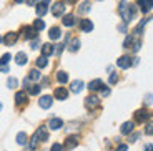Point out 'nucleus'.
Instances as JSON below:
<instances>
[{
  "instance_id": "1",
  "label": "nucleus",
  "mask_w": 153,
  "mask_h": 151,
  "mask_svg": "<svg viewBox=\"0 0 153 151\" xmlns=\"http://www.w3.org/2000/svg\"><path fill=\"white\" fill-rule=\"evenodd\" d=\"M118 12H120V17H122V20L125 23L131 22L135 17V13H137V5H131L128 4L126 0H122L120 2V7H118Z\"/></svg>"
},
{
  "instance_id": "2",
  "label": "nucleus",
  "mask_w": 153,
  "mask_h": 151,
  "mask_svg": "<svg viewBox=\"0 0 153 151\" xmlns=\"http://www.w3.org/2000/svg\"><path fill=\"white\" fill-rule=\"evenodd\" d=\"M48 140V133H47L45 126H40V128L35 131V135L32 136V143H30V150H35L38 141H47Z\"/></svg>"
},
{
  "instance_id": "3",
  "label": "nucleus",
  "mask_w": 153,
  "mask_h": 151,
  "mask_svg": "<svg viewBox=\"0 0 153 151\" xmlns=\"http://www.w3.org/2000/svg\"><path fill=\"white\" fill-rule=\"evenodd\" d=\"M150 116H152V113H148V110H138V111H135V121L137 123H145V121L150 120Z\"/></svg>"
},
{
  "instance_id": "4",
  "label": "nucleus",
  "mask_w": 153,
  "mask_h": 151,
  "mask_svg": "<svg viewBox=\"0 0 153 151\" xmlns=\"http://www.w3.org/2000/svg\"><path fill=\"white\" fill-rule=\"evenodd\" d=\"M98 105H100V98L95 96V95H90V96L85 98V106H87V110H93V108H97Z\"/></svg>"
},
{
  "instance_id": "5",
  "label": "nucleus",
  "mask_w": 153,
  "mask_h": 151,
  "mask_svg": "<svg viewBox=\"0 0 153 151\" xmlns=\"http://www.w3.org/2000/svg\"><path fill=\"white\" fill-rule=\"evenodd\" d=\"M63 12H65V4H63V2H55V4L52 5V15L53 17H62Z\"/></svg>"
},
{
  "instance_id": "6",
  "label": "nucleus",
  "mask_w": 153,
  "mask_h": 151,
  "mask_svg": "<svg viewBox=\"0 0 153 151\" xmlns=\"http://www.w3.org/2000/svg\"><path fill=\"white\" fill-rule=\"evenodd\" d=\"M17 40H19V33H15V32H8V33L2 38V42H4L5 45H8V47H12Z\"/></svg>"
},
{
  "instance_id": "7",
  "label": "nucleus",
  "mask_w": 153,
  "mask_h": 151,
  "mask_svg": "<svg viewBox=\"0 0 153 151\" xmlns=\"http://www.w3.org/2000/svg\"><path fill=\"white\" fill-rule=\"evenodd\" d=\"M22 33H23V38H25V40H33V38L37 37V30H35V27H23Z\"/></svg>"
},
{
  "instance_id": "8",
  "label": "nucleus",
  "mask_w": 153,
  "mask_h": 151,
  "mask_svg": "<svg viewBox=\"0 0 153 151\" xmlns=\"http://www.w3.org/2000/svg\"><path fill=\"white\" fill-rule=\"evenodd\" d=\"M137 5L140 7V10H142L143 13H148V12L153 8V0H138Z\"/></svg>"
},
{
  "instance_id": "9",
  "label": "nucleus",
  "mask_w": 153,
  "mask_h": 151,
  "mask_svg": "<svg viewBox=\"0 0 153 151\" xmlns=\"http://www.w3.org/2000/svg\"><path fill=\"white\" fill-rule=\"evenodd\" d=\"M48 4H50V0H42V2H40V4L37 5V8H35V10H37V15L38 17H43L47 13V12H48Z\"/></svg>"
},
{
  "instance_id": "10",
  "label": "nucleus",
  "mask_w": 153,
  "mask_h": 151,
  "mask_svg": "<svg viewBox=\"0 0 153 151\" xmlns=\"http://www.w3.org/2000/svg\"><path fill=\"white\" fill-rule=\"evenodd\" d=\"M76 144H78V136L73 135V136H68V138L65 140V143H63V148H65V150H73Z\"/></svg>"
},
{
  "instance_id": "11",
  "label": "nucleus",
  "mask_w": 153,
  "mask_h": 151,
  "mask_svg": "<svg viewBox=\"0 0 153 151\" xmlns=\"http://www.w3.org/2000/svg\"><path fill=\"white\" fill-rule=\"evenodd\" d=\"M53 96L57 100H67V98H68V90H67V88H63V87H58V88H55Z\"/></svg>"
},
{
  "instance_id": "12",
  "label": "nucleus",
  "mask_w": 153,
  "mask_h": 151,
  "mask_svg": "<svg viewBox=\"0 0 153 151\" xmlns=\"http://www.w3.org/2000/svg\"><path fill=\"white\" fill-rule=\"evenodd\" d=\"M117 65H118L120 68H123V70H125V68H130L131 67V58L130 57H120L118 58V61H117Z\"/></svg>"
},
{
  "instance_id": "13",
  "label": "nucleus",
  "mask_w": 153,
  "mask_h": 151,
  "mask_svg": "<svg viewBox=\"0 0 153 151\" xmlns=\"http://www.w3.org/2000/svg\"><path fill=\"white\" fill-rule=\"evenodd\" d=\"M103 87H105V85H103L102 80H93V81L88 83V90H90V91H98V90H102Z\"/></svg>"
},
{
  "instance_id": "14",
  "label": "nucleus",
  "mask_w": 153,
  "mask_h": 151,
  "mask_svg": "<svg viewBox=\"0 0 153 151\" xmlns=\"http://www.w3.org/2000/svg\"><path fill=\"white\" fill-rule=\"evenodd\" d=\"M52 103H53V100H52V96H48V95H47V96H42V98L38 100V105H40V108H50V106H52Z\"/></svg>"
},
{
  "instance_id": "15",
  "label": "nucleus",
  "mask_w": 153,
  "mask_h": 151,
  "mask_svg": "<svg viewBox=\"0 0 153 151\" xmlns=\"http://www.w3.org/2000/svg\"><path fill=\"white\" fill-rule=\"evenodd\" d=\"M80 28L83 32H92L93 30V22H92V20H88V19L80 20Z\"/></svg>"
},
{
  "instance_id": "16",
  "label": "nucleus",
  "mask_w": 153,
  "mask_h": 151,
  "mask_svg": "<svg viewBox=\"0 0 153 151\" xmlns=\"http://www.w3.org/2000/svg\"><path fill=\"white\" fill-rule=\"evenodd\" d=\"M15 103H17L19 106L25 105V103H27V93H25V91H17V95H15Z\"/></svg>"
},
{
  "instance_id": "17",
  "label": "nucleus",
  "mask_w": 153,
  "mask_h": 151,
  "mask_svg": "<svg viewBox=\"0 0 153 151\" xmlns=\"http://www.w3.org/2000/svg\"><path fill=\"white\" fill-rule=\"evenodd\" d=\"M135 130V125H133V121H126V123H123L122 128H120V131L123 133V135H130L131 131Z\"/></svg>"
},
{
  "instance_id": "18",
  "label": "nucleus",
  "mask_w": 153,
  "mask_h": 151,
  "mask_svg": "<svg viewBox=\"0 0 153 151\" xmlns=\"http://www.w3.org/2000/svg\"><path fill=\"white\" fill-rule=\"evenodd\" d=\"M48 126H50V130H60L62 126H63V121H62L60 118H52V120L48 121Z\"/></svg>"
},
{
  "instance_id": "19",
  "label": "nucleus",
  "mask_w": 153,
  "mask_h": 151,
  "mask_svg": "<svg viewBox=\"0 0 153 151\" xmlns=\"http://www.w3.org/2000/svg\"><path fill=\"white\" fill-rule=\"evenodd\" d=\"M62 23L65 27H73L76 23V20H75V17L72 15V13H67V15H63V20H62Z\"/></svg>"
},
{
  "instance_id": "20",
  "label": "nucleus",
  "mask_w": 153,
  "mask_h": 151,
  "mask_svg": "<svg viewBox=\"0 0 153 151\" xmlns=\"http://www.w3.org/2000/svg\"><path fill=\"white\" fill-rule=\"evenodd\" d=\"M48 37L52 38V40H58V38L62 37V30L58 28V27H52L48 32Z\"/></svg>"
},
{
  "instance_id": "21",
  "label": "nucleus",
  "mask_w": 153,
  "mask_h": 151,
  "mask_svg": "<svg viewBox=\"0 0 153 151\" xmlns=\"http://www.w3.org/2000/svg\"><path fill=\"white\" fill-rule=\"evenodd\" d=\"M53 52H55V47L52 45V43H45V45L42 47V55L43 57H50Z\"/></svg>"
},
{
  "instance_id": "22",
  "label": "nucleus",
  "mask_w": 153,
  "mask_h": 151,
  "mask_svg": "<svg viewBox=\"0 0 153 151\" xmlns=\"http://www.w3.org/2000/svg\"><path fill=\"white\" fill-rule=\"evenodd\" d=\"M70 90L73 91V93H80L82 90H83V81H80V80H75L72 83V87H70Z\"/></svg>"
},
{
  "instance_id": "23",
  "label": "nucleus",
  "mask_w": 153,
  "mask_h": 151,
  "mask_svg": "<svg viewBox=\"0 0 153 151\" xmlns=\"http://www.w3.org/2000/svg\"><path fill=\"white\" fill-rule=\"evenodd\" d=\"M15 61H17V65H25L27 63V55H25L23 52H19L17 57H15Z\"/></svg>"
},
{
  "instance_id": "24",
  "label": "nucleus",
  "mask_w": 153,
  "mask_h": 151,
  "mask_svg": "<svg viewBox=\"0 0 153 151\" xmlns=\"http://www.w3.org/2000/svg\"><path fill=\"white\" fill-rule=\"evenodd\" d=\"M90 2H88V0H85V2H82L80 4V7H78V12H80V13H87V12H90Z\"/></svg>"
},
{
  "instance_id": "25",
  "label": "nucleus",
  "mask_w": 153,
  "mask_h": 151,
  "mask_svg": "<svg viewBox=\"0 0 153 151\" xmlns=\"http://www.w3.org/2000/svg\"><path fill=\"white\" fill-rule=\"evenodd\" d=\"M78 48H80V40H78V38H73L72 42H70V45H68V50L70 52H76Z\"/></svg>"
},
{
  "instance_id": "26",
  "label": "nucleus",
  "mask_w": 153,
  "mask_h": 151,
  "mask_svg": "<svg viewBox=\"0 0 153 151\" xmlns=\"http://www.w3.org/2000/svg\"><path fill=\"white\" fill-rule=\"evenodd\" d=\"M57 80L60 81V83H67V81H68V73L58 72V73H57Z\"/></svg>"
},
{
  "instance_id": "27",
  "label": "nucleus",
  "mask_w": 153,
  "mask_h": 151,
  "mask_svg": "<svg viewBox=\"0 0 153 151\" xmlns=\"http://www.w3.org/2000/svg\"><path fill=\"white\" fill-rule=\"evenodd\" d=\"M27 140H28V138H27V135H25L23 131L17 135V143H19V144H27Z\"/></svg>"
},
{
  "instance_id": "28",
  "label": "nucleus",
  "mask_w": 153,
  "mask_h": 151,
  "mask_svg": "<svg viewBox=\"0 0 153 151\" xmlns=\"http://www.w3.org/2000/svg\"><path fill=\"white\" fill-rule=\"evenodd\" d=\"M33 27H35V30H37V32H40V30L45 28V22L38 19V20H35V22H33Z\"/></svg>"
},
{
  "instance_id": "29",
  "label": "nucleus",
  "mask_w": 153,
  "mask_h": 151,
  "mask_svg": "<svg viewBox=\"0 0 153 151\" xmlns=\"http://www.w3.org/2000/svg\"><path fill=\"white\" fill-rule=\"evenodd\" d=\"M40 90H42L40 85H32V87H28V93H30V95H38V93H40Z\"/></svg>"
},
{
  "instance_id": "30",
  "label": "nucleus",
  "mask_w": 153,
  "mask_h": 151,
  "mask_svg": "<svg viewBox=\"0 0 153 151\" xmlns=\"http://www.w3.org/2000/svg\"><path fill=\"white\" fill-rule=\"evenodd\" d=\"M47 63H48V60H47V57H43V55L37 60V67H38V68H45Z\"/></svg>"
},
{
  "instance_id": "31",
  "label": "nucleus",
  "mask_w": 153,
  "mask_h": 151,
  "mask_svg": "<svg viewBox=\"0 0 153 151\" xmlns=\"http://www.w3.org/2000/svg\"><path fill=\"white\" fill-rule=\"evenodd\" d=\"M40 78V72L38 70H30V73H28V80H38Z\"/></svg>"
},
{
  "instance_id": "32",
  "label": "nucleus",
  "mask_w": 153,
  "mask_h": 151,
  "mask_svg": "<svg viewBox=\"0 0 153 151\" xmlns=\"http://www.w3.org/2000/svg\"><path fill=\"white\" fill-rule=\"evenodd\" d=\"M131 42H133V35H128V37L125 38V42H123V47H125V48H130Z\"/></svg>"
},
{
  "instance_id": "33",
  "label": "nucleus",
  "mask_w": 153,
  "mask_h": 151,
  "mask_svg": "<svg viewBox=\"0 0 153 151\" xmlns=\"http://www.w3.org/2000/svg\"><path fill=\"white\" fill-rule=\"evenodd\" d=\"M7 85H8V88H17V85H19V81H17V78H8Z\"/></svg>"
},
{
  "instance_id": "34",
  "label": "nucleus",
  "mask_w": 153,
  "mask_h": 151,
  "mask_svg": "<svg viewBox=\"0 0 153 151\" xmlns=\"http://www.w3.org/2000/svg\"><path fill=\"white\" fill-rule=\"evenodd\" d=\"M8 61H10V55H8V53L2 55V58H0V65H7Z\"/></svg>"
},
{
  "instance_id": "35",
  "label": "nucleus",
  "mask_w": 153,
  "mask_h": 151,
  "mask_svg": "<svg viewBox=\"0 0 153 151\" xmlns=\"http://www.w3.org/2000/svg\"><path fill=\"white\" fill-rule=\"evenodd\" d=\"M50 151H63V146L58 143H53L52 144V148H50Z\"/></svg>"
},
{
  "instance_id": "36",
  "label": "nucleus",
  "mask_w": 153,
  "mask_h": 151,
  "mask_svg": "<svg viewBox=\"0 0 153 151\" xmlns=\"http://www.w3.org/2000/svg\"><path fill=\"white\" fill-rule=\"evenodd\" d=\"M145 133H146V135H153V123H148V125H146Z\"/></svg>"
},
{
  "instance_id": "37",
  "label": "nucleus",
  "mask_w": 153,
  "mask_h": 151,
  "mask_svg": "<svg viewBox=\"0 0 153 151\" xmlns=\"http://www.w3.org/2000/svg\"><path fill=\"white\" fill-rule=\"evenodd\" d=\"M117 80H118V75H117V73H111L110 75V85H115L117 83Z\"/></svg>"
},
{
  "instance_id": "38",
  "label": "nucleus",
  "mask_w": 153,
  "mask_h": 151,
  "mask_svg": "<svg viewBox=\"0 0 153 151\" xmlns=\"http://www.w3.org/2000/svg\"><path fill=\"white\" fill-rule=\"evenodd\" d=\"M145 103H146V105L153 103V96H152V95H146V96H145Z\"/></svg>"
},
{
  "instance_id": "39",
  "label": "nucleus",
  "mask_w": 153,
  "mask_h": 151,
  "mask_svg": "<svg viewBox=\"0 0 153 151\" xmlns=\"http://www.w3.org/2000/svg\"><path fill=\"white\" fill-rule=\"evenodd\" d=\"M25 2H27V5H28V7H33V5H37V2H38V0H25Z\"/></svg>"
},
{
  "instance_id": "40",
  "label": "nucleus",
  "mask_w": 153,
  "mask_h": 151,
  "mask_svg": "<svg viewBox=\"0 0 153 151\" xmlns=\"http://www.w3.org/2000/svg\"><path fill=\"white\" fill-rule=\"evenodd\" d=\"M32 48H38V38L37 37H35L33 42H32Z\"/></svg>"
},
{
  "instance_id": "41",
  "label": "nucleus",
  "mask_w": 153,
  "mask_h": 151,
  "mask_svg": "<svg viewBox=\"0 0 153 151\" xmlns=\"http://www.w3.org/2000/svg\"><path fill=\"white\" fill-rule=\"evenodd\" d=\"M128 150V146H126V144H120L118 148H117V151H126Z\"/></svg>"
},
{
  "instance_id": "42",
  "label": "nucleus",
  "mask_w": 153,
  "mask_h": 151,
  "mask_svg": "<svg viewBox=\"0 0 153 151\" xmlns=\"http://www.w3.org/2000/svg\"><path fill=\"white\" fill-rule=\"evenodd\" d=\"M102 95H103V96H107V95H110V90H108V88H102Z\"/></svg>"
},
{
  "instance_id": "43",
  "label": "nucleus",
  "mask_w": 153,
  "mask_h": 151,
  "mask_svg": "<svg viewBox=\"0 0 153 151\" xmlns=\"http://www.w3.org/2000/svg\"><path fill=\"white\" fill-rule=\"evenodd\" d=\"M0 72H8V67L7 65H0Z\"/></svg>"
},
{
  "instance_id": "44",
  "label": "nucleus",
  "mask_w": 153,
  "mask_h": 151,
  "mask_svg": "<svg viewBox=\"0 0 153 151\" xmlns=\"http://www.w3.org/2000/svg\"><path fill=\"white\" fill-rule=\"evenodd\" d=\"M145 151H153V144H146V146H145Z\"/></svg>"
},
{
  "instance_id": "45",
  "label": "nucleus",
  "mask_w": 153,
  "mask_h": 151,
  "mask_svg": "<svg viewBox=\"0 0 153 151\" xmlns=\"http://www.w3.org/2000/svg\"><path fill=\"white\" fill-rule=\"evenodd\" d=\"M65 2H67V4H75L76 0H63V4H65Z\"/></svg>"
},
{
  "instance_id": "46",
  "label": "nucleus",
  "mask_w": 153,
  "mask_h": 151,
  "mask_svg": "<svg viewBox=\"0 0 153 151\" xmlns=\"http://www.w3.org/2000/svg\"><path fill=\"white\" fill-rule=\"evenodd\" d=\"M15 4H22V2H25V0H13Z\"/></svg>"
},
{
  "instance_id": "47",
  "label": "nucleus",
  "mask_w": 153,
  "mask_h": 151,
  "mask_svg": "<svg viewBox=\"0 0 153 151\" xmlns=\"http://www.w3.org/2000/svg\"><path fill=\"white\" fill-rule=\"evenodd\" d=\"M0 110H2V105H0Z\"/></svg>"
},
{
  "instance_id": "48",
  "label": "nucleus",
  "mask_w": 153,
  "mask_h": 151,
  "mask_svg": "<svg viewBox=\"0 0 153 151\" xmlns=\"http://www.w3.org/2000/svg\"><path fill=\"white\" fill-rule=\"evenodd\" d=\"M0 42H2V38H0Z\"/></svg>"
}]
</instances>
